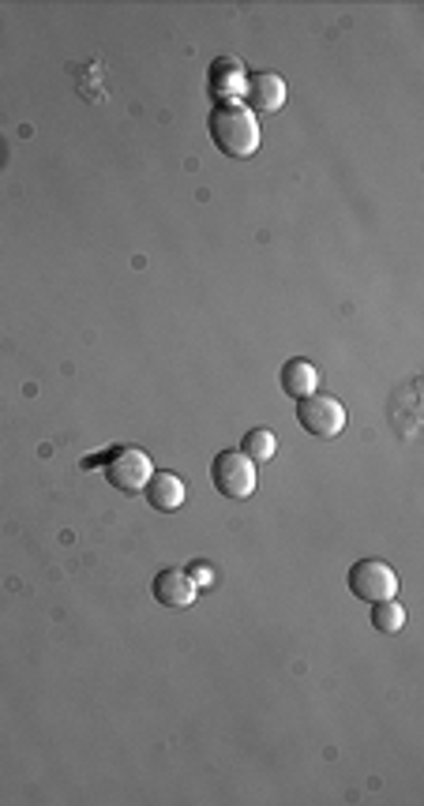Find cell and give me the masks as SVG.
I'll list each match as a JSON object with an SVG mask.
<instances>
[{"label":"cell","mask_w":424,"mask_h":806,"mask_svg":"<svg viewBox=\"0 0 424 806\" xmlns=\"http://www.w3.org/2000/svg\"><path fill=\"white\" fill-rule=\"evenodd\" d=\"M211 136L225 158H252L259 150V120L244 102L230 98L211 109Z\"/></svg>","instance_id":"1"},{"label":"cell","mask_w":424,"mask_h":806,"mask_svg":"<svg viewBox=\"0 0 424 806\" xmlns=\"http://www.w3.org/2000/svg\"><path fill=\"white\" fill-rule=\"evenodd\" d=\"M102 469H106V480L117 491H125V496H139V491L147 488L150 473H155V462H150L147 450H139V447H113Z\"/></svg>","instance_id":"2"},{"label":"cell","mask_w":424,"mask_h":806,"mask_svg":"<svg viewBox=\"0 0 424 806\" xmlns=\"http://www.w3.org/2000/svg\"><path fill=\"white\" fill-rule=\"evenodd\" d=\"M297 421L316 439H335L346 432V405L331 394H308L297 405Z\"/></svg>","instance_id":"3"},{"label":"cell","mask_w":424,"mask_h":806,"mask_svg":"<svg viewBox=\"0 0 424 806\" xmlns=\"http://www.w3.org/2000/svg\"><path fill=\"white\" fill-rule=\"evenodd\" d=\"M211 480L219 488V496L225 499H248L256 491V466L244 458L241 450H222L214 454V466H211Z\"/></svg>","instance_id":"4"},{"label":"cell","mask_w":424,"mask_h":806,"mask_svg":"<svg viewBox=\"0 0 424 806\" xmlns=\"http://www.w3.org/2000/svg\"><path fill=\"white\" fill-rule=\"evenodd\" d=\"M350 590L357 601H391L399 593V574L391 571L383 559H357L350 566Z\"/></svg>","instance_id":"5"},{"label":"cell","mask_w":424,"mask_h":806,"mask_svg":"<svg viewBox=\"0 0 424 806\" xmlns=\"http://www.w3.org/2000/svg\"><path fill=\"white\" fill-rule=\"evenodd\" d=\"M150 593H155V601L162 604L169 612H181V608H192L195 596H200V585L192 582V574L181 571V566H169V571H158L155 582H150Z\"/></svg>","instance_id":"6"},{"label":"cell","mask_w":424,"mask_h":806,"mask_svg":"<svg viewBox=\"0 0 424 806\" xmlns=\"http://www.w3.org/2000/svg\"><path fill=\"white\" fill-rule=\"evenodd\" d=\"M244 106L252 113H278L286 106V79L278 72H256L244 87Z\"/></svg>","instance_id":"7"},{"label":"cell","mask_w":424,"mask_h":806,"mask_svg":"<svg viewBox=\"0 0 424 806\" xmlns=\"http://www.w3.org/2000/svg\"><path fill=\"white\" fill-rule=\"evenodd\" d=\"M144 496L147 502L155 510H162V515H173V510H181L184 507V480L177 477V473H166V469H158V473H150V480H147V488H144Z\"/></svg>","instance_id":"8"},{"label":"cell","mask_w":424,"mask_h":806,"mask_svg":"<svg viewBox=\"0 0 424 806\" xmlns=\"http://www.w3.org/2000/svg\"><path fill=\"white\" fill-rule=\"evenodd\" d=\"M282 391L294 397V402H300V397H308V394H316L319 391V372H316L312 360H305V357L286 360V368H282Z\"/></svg>","instance_id":"9"},{"label":"cell","mask_w":424,"mask_h":806,"mask_svg":"<svg viewBox=\"0 0 424 806\" xmlns=\"http://www.w3.org/2000/svg\"><path fill=\"white\" fill-rule=\"evenodd\" d=\"M275 450H278L275 432L256 428V432H248V435H244V447H241V454L252 462V466H263V462H271V458H275Z\"/></svg>","instance_id":"10"},{"label":"cell","mask_w":424,"mask_h":806,"mask_svg":"<svg viewBox=\"0 0 424 806\" xmlns=\"http://www.w3.org/2000/svg\"><path fill=\"white\" fill-rule=\"evenodd\" d=\"M372 627L380 630V634H399L402 627H406V608H402L399 601H375L372 604Z\"/></svg>","instance_id":"11"}]
</instances>
